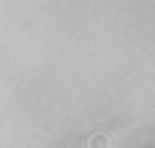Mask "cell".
<instances>
[{"mask_svg": "<svg viewBox=\"0 0 155 148\" xmlns=\"http://www.w3.org/2000/svg\"><path fill=\"white\" fill-rule=\"evenodd\" d=\"M90 148H109V138L104 133H94L90 138Z\"/></svg>", "mask_w": 155, "mask_h": 148, "instance_id": "cell-1", "label": "cell"}]
</instances>
